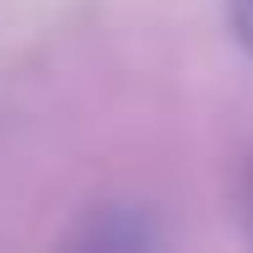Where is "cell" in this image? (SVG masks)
Returning a JSON list of instances; mask_svg holds the SVG:
<instances>
[{
	"mask_svg": "<svg viewBox=\"0 0 253 253\" xmlns=\"http://www.w3.org/2000/svg\"><path fill=\"white\" fill-rule=\"evenodd\" d=\"M226 27L237 38V49L253 54V0H226Z\"/></svg>",
	"mask_w": 253,
	"mask_h": 253,
	"instance_id": "cell-2",
	"label": "cell"
},
{
	"mask_svg": "<svg viewBox=\"0 0 253 253\" xmlns=\"http://www.w3.org/2000/svg\"><path fill=\"white\" fill-rule=\"evenodd\" d=\"M76 243H86V248H146L156 243V226H151V210H140V205H102L92 210V221L76 232Z\"/></svg>",
	"mask_w": 253,
	"mask_h": 253,
	"instance_id": "cell-1",
	"label": "cell"
},
{
	"mask_svg": "<svg viewBox=\"0 0 253 253\" xmlns=\"http://www.w3.org/2000/svg\"><path fill=\"white\" fill-rule=\"evenodd\" d=\"M237 205H243V226H248V243H253V156L243 167V189H237Z\"/></svg>",
	"mask_w": 253,
	"mask_h": 253,
	"instance_id": "cell-3",
	"label": "cell"
}]
</instances>
